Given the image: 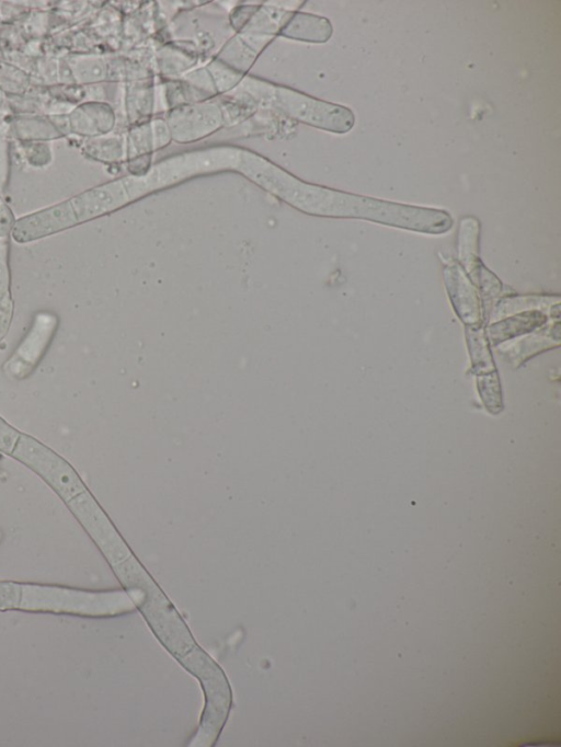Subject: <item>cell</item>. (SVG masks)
Instances as JSON below:
<instances>
[{
  "mask_svg": "<svg viewBox=\"0 0 561 747\" xmlns=\"http://www.w3.org/2000/svg\"><path fill=\"white\" fill-rule=\"evenodd\" d=\"M0 343H1V340H0Z\"/></svg>",
  "mask_w": 561,
  "mask_h": 747,
  "instance_id": "cell-25",
  "label": "cell"
},
{
  "mask_svg": "<svg viewBox=\"0 0 561 747\" xmlns=\"http://www.w3.org/2000/svg\"><path fill=\"white\" fill-rule=\"evenodd\" d=\"M10 127L9 122L0 118V194L8 186L10 176Z\"/></svg>",
  "mask_w": 561,
  "mask_h": 747,
  "instance_id": "cell-20",
  "label": "cell"
},
{
  "mask_svg": "<svg viewBox=\"0 0 561 747\" xmlns=\"http://www.w3.org/2000/svg\"><path fill=\"white\" fill-rule=\"evenodd\" d=\"M445 288L459 320L467 326L483 325L484 313L477 286L458 261L443 269Z\"/></svg>",
  "mask_w": 561,
  "mask_h": 747,
  "instance_id": "cell-6",
  "label": "cell"
},
{
  "mask_svg": "<svg viewBox=\"0 0 561 747\" xmlns=\"http://www.w3.org/2000/svg\"><path fill=\"white\" fill-rule=\"evenodd\" d=\"M559 296H511L500 299L494 306L491 314L493 318L502 319L507 315L527 310H549L554 303L559 302Z\"/></svg>",
  "mask_w": 561,
  "mask_h": 747,
  "instance_id": "cell-16",
  "label": "cell"
},
{
  "mask_svg": "<svg viewBox=\"0 0 561 747\" xmlns=\"http://www.w3.org/2000/svg\"><path fill=\"white\" fill-rule=\"evenodd\" d=\"M480 222L473 216L463 217L458 231L459 264L474 284L478 268L482 261L479 256Z\"/></svg>",
  "mask_w": 561,
  "mask_h": 747,
  "instance_id": "cell-13",
  "label": "cell"
},
{
  "mask_svg": "<svg viewBox=\"0 0 561 747\" xmlns=\"http://www.w3.org/2000/svg\"><path fill=\"white\" fill-rule=\"evenodd\" d=\"M20 435L21 433L0 417V450L2 452L11 455Z\"/></svg>",
  "mask_w": 561,
  "mask_h": 747,
  "instance_id": "cell-22",
  "label": "cell"
},
{
  "mask_svg": "<svg viewBox=\"0 0 561 747\" xmlns=\"http://www.w3.org/2000/svg\"><path fill=\"white\" fill-rule=\"evenodd\" d=\"M59 325V318L51 310H41L33 317L30 329L18 344L2 369L8 378L23 380L31 376L47 348Z\"/></svg>",
  "mask_w": 561,
  "mask_h": 747,
  "instance_id": "cell-4",
  "label": "cell"
},
{
  "mask_svg": "<svg viewBox=\"0 0 561 747\" xmlns=\"http://www.w3.org/2000/svg\"><path fill=\"white\" fill-rule=\"evenodd\" d=\"M9 127L19 141H49L62 137L48 116L32 113L13 116Z\"/></svg>",
  "mask_w": 561,
  "mask_h": 747,
  "instance_id": "cell-11",
  "label": "cell"
},
{
  "mask_svg": "<svg viewBox=\"0 0 561 747\" xmlns=\"http://www.w3.org/2000/svg\"><path fill=\"white\" fill-rule=\"evenodd\" d=\"M72 84L92 85L107 79L110 65L96 55H69L64 61Z\"/></svg>",
  "mask_w": 561,
  "mask_h": 747,
  "instance_id": "cell-12",
  "label": "cell"
},
{
  "mask_svg": "<svg viewBox=\"0 0 561 747\" xmlns=\"http://www.w3.org/2000/svg\"><path fill=\"white\" fill-rule=\"evenodd\" d=\"M280 35L311 43H325L333 33L331 22L310 13L289 12L278 32Z\"/></svg>",
  "mask_w": 561,
  "mask_h": 747,
  "instance_id": "cell-8",
  "label": "cell"
},
{
  "mask_svg": "<svg viewBox=\"0 0 561 747\" xmlns=\"http://www.w3.org/2000/svg\"><path fill=\"white\" fill-rule=\"evenodd\" d=\"M241 90L253 102L277 110L294 119L336 134L348 133L355 116L351 108L325 102L296 90L247 77Z\"/></svg>",
  "mask_w": 561,
  "mask_h": 747,
  "instance_id": "cell-2",
  "label": "cell"
},
{
  "mask_svg": "<svg viewBox=\"0 0 561 747\" xmlns=\"http://www.w3.org/2000/svg\"><path fill=\"white\" fill-rule=\"evenodd\" d=\"M10 245L9 238L0 237V340L7 335L14 311V302L11 292L10 271Z\"/></svg>",
  "mask_w": 561,
  "mask_h": 747,
  "instance_id": "cell-14",
  "label": "cell"
},
{
  "mask_svg": "<svg viewBox=\"0 0 561 747\" xmlns=\"http://www.w3.org/2000/svg\"><path fill=\"white\" fill-rule=\"evenodd\" d=\"M165 123L171 139L192 142L218 130L225 123V115L218 104L201 101L173 107L169 111Z\"/></svg>",
  "mask_w": 561,
  "mask_h": 747,
  "instance_id": "cell-5",
  "label": "cell"
},
{
  "mask_svg": "<svg viewBox=\"0 0 561 747\" xmlns=\"http://www.w3.org/2000/svg\"><path fill=\"white\" fill-rule=\"evenodd\" d=\"M3 104H4V95H3V93L0 91V107H1Z\"/></svg>",
  "mask_w": 561,
  "mask_h": 747,
  "instance_id": "cell-24",
  "label": "cell"
},
{
  "mask_svg": "<svg viewBox=\"0 0 561 747\" xmlns=\"http://www.w3.org/2000/svg\"><path fill=\"white\" fill-rule=\"evenodd\" d=\"M307 214L364 219L427 234L448 232L454 220L443 209L393 203L316 185Z\"/></svg>",
  "mask_w": 561,
  "mask_h": 747,
  "instance_id": "cell-1",
  "label": "cell"
},
{
  "mask_svg": "<svg viewBox=\"0 0 561 747\" xmlns=\"http://www.w3.org/2000/svg\"><path fill=\"white\" fill-rule=\"evenodd\" d=\"M548 321V313L542 310H527L517 312L488 327V335L493 345L500 344L516 336L530 333L543 326Z\"/></svg>",
  "mask_w": 561,
  "mask_h": 747,
  "instance_id": "cell-9",
  "label": "cell"
},
{
  "mask_svg": "<svg viewBox=\"0 0 561 747\" xmlns=\"http://www.w3.org/2000/svg\"><path fill=\"white\" fill-rule=\"evenodd\" d=\"M82 153L94 161L115 163L126 157V140L119 135H104L84 140Z\"/></svg>",
  "mask_w": 561,
  "mask_h": 747,
  "instance_id": "cell-15",
  "label": "cell"
},
{
  "mask_svg": "<svg viewBox=\"0 0 561 747\" xmlns=\"http://www.w3.org/2000/svg\"><path fill=\"white\" fill-rule=\"evenodd\" d=\"M67 135L94 138L110 134L116 124L113 107L103 101L90 100L75 105L65 114Z\"/></svg>",
  "mask_w": 561,
  "mask_h": 747,
  "instance_id": "cell-7",
  "label": "cell"
},
{
  "mask_svg": "<svg viewBox=\"0 0 561 747\" xmlns=\"http://www.w3.org/2000/svg\"><path fill=\"white\" fill-rule=\"evenodd\" d=\"M474 285L479 288L478 291L482 302L484 319H488V315L491 314L494 306L500 300L502 283L484 266L483 263H481L478 268Z\"/></svg>",
  "mask_w": 561,
  "mask_h": 747,
  "instance_id": "cell-17",
  "label": "cell"
},
{
  "mask_svg": "<svg viewBox=\"0 0 561 747\" xmlns=\"http://www.w3.org/2000/svg\"><path fill=\"white\" fill-rule=\"evenodd\" d=\"M15 217L0 194V237L9 238L15 222Z\"/></svg>",
  "mask_w": 561,
  "mask_h": 747,
  "instance_id": "cell-23",
  "label": "cell"
},
{
  "mask_svg": "<svg viewBox=\"0 0 561 747\" xmlns=\"http://www.w3.org/2000/svg\"><path fill=\"white\" fill-rule=\"evenodd\" d=\"M126 108L130 120L146 117L151 106V89L147 83L131 84L127 90Z\"/></svg>",
  "mask_w": 561,
  "mask_h": 747,
  "instance_id": "cell-18",
  "label": "cell"
},
{
  "mask_svg": "<svg viewBox=\"0 0 561 747\" xmlns=\"http://www.w3.org/2000/svg\"><path fill=\"white\" fill-rule=\"evenodd\" d=\"M25 161L36 168L48 165L53 159V152L48 141H20Z\"/></svg>",
  "mask_w": 561,
  "mask_h": 747,
  "instance_id": "cell-19",
  "label": "cell"
},
{
  "mask_svg": "<svg viewBox=\"0 0 561 747\" xmlns=\"http://www.w3.org/2000/svg\"><path fill=\"white\" fill-rule=\"evenodd\" d=\"M25 85H27L26 76L11 66L0 64V91L2 93L18 94L25 89Z\"/></svg>",
  "mask_w": 561,
  "mask_h": 747,
  "instance_id": "cell-21",
  "label": "cell"
},
{
  "mask_svg": "<svg viewBox=\"0 0 561 747\" xmlns=\"http://www.w3.org/2000/svg\"><path fill=\"white\" fill-rule=\"evenodd\" d=\"M11 456L32 469L67 502L85 491L70 463L28 435H20Z\"/></svg>",
  "mask_w": 561,
  "mask_h": 747,
  "instance_id": "cell-3",
  "label": "cell"
},
{
  "mask_svg": "<svg viewBox=\"0 0 561 747\" xmlns=\"http://www.w3.org/2000/svg\"><path fill=\"white\" fill-rule=\"evenodd\" d=\"M125 140L126 158H136L165 147L171 140V135L165 120L158 118L134 127Z\"/></svg>",
  "mask_w": 561,
  "mask_h": 747,
  "instance_id": "cell-10",
  "label": "cell"
}]
</instances>
